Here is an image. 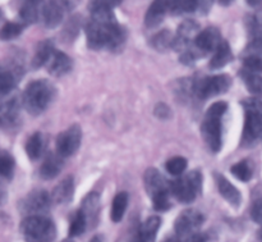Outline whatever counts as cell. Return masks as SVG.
I'll return each mask as SVG.
<instances>
[{
    "mask_svg": "<svg viewBox=\"0 0 262 242\" xmlns=\"http://www.w3.org/2000/svg\"><path fill=\"white\" fill-rule=\"evenodd\" d=\"M74 192V185H73V178L72 177H67L64 178L58 186L54 189L51 196V201H54L58 205H66L73 197Z\"/></svg>",
    "mask_w": 262,
    "mask_h": 242,
    "instance_id": "16",
    "label": "cell"
},
{
    "mask_svg": "<svg viewBox=\"0 0 262 242\" xmlns=\"http://www.w3.org/2000/svg\"><path fill=\"white\" fill-rule=\"evenodd\" d=\"M58 2L60 3V4L63 5L66 9L71 10V9H73V8L77 7V4H78L79 0H58Z\"/></svg>",
    "mask_w": 262,
    "mask_h": 242,
    "instance_id": "44",
    "label": "cell"
},
{
    "mask_svg": "<svg viewBox=\"0 0 262 242\" xmlns=\"http://www.w3.org/2000/svg\"><path fill=\"white\" fill-rule=\"evenodd\" d=\"M82 140V130L78 125H73L61 132L56 138V150L60 156L73 155L78 150Z\"/></svg>",
    "mask_w": 262,
    "mask_h": 242,
    "instance_id": "8",
    "label": "cell"
},
{
    "mask_svg": "<svg viewBox=\"0 0 262 242\" xmlns=\"http://www.w3.org/2000/svg\"><path fill=\"white\" fill-rule=\"evenodd\" d=\"M174 44V36L169 32V30H164L155 35L152 38V45L156 50L159 51H165L169 48H173Z\"/></svg>",
    "mask_w": 262,
    "mask_h": 242,
    "instance_id": "31",
    "label": "cell"
},
{
    "mask_svg": "<svg viewBox=\"0 0 262 242\" xmlns=\"http://www.w3.org/2000/svg\"><path fill=\"white\" fill-rule=\"evenodd\" d=\"M43 149V141L42 136L40 133H33L30 138H28L27 144H26V151L30 159H37L40 158L41 153Z\"/></svg>",
    "mask_w": 262,
    "mask_h": 242,
    "instance_id": "28",
    "label": "cell"
},
{
    "mask_svg": "<svg viewBox=\"0 0 262 242\" xmlns=\"http://www.w3.org/2000/svg\"><path fill=\"white\" fill-rule=\"evenodd\" d=\"M89 48L100 50L107 48L110 50H119L125 41V31L115 23H100L91 19L86 27Z\"/></svg>",
    "mask_w": 262,
    "mask_h": 242,
    "instance_id": "1",
    "label": "cell"
},
{
    "mask_svg": "<svg viewBox=\"0 0 262 242\" xmlns=\"http://www.w3.org/2000/svg\"><path fill=\"white\" fill-rule=\"evenodd\" d=\"M164 242H182V241H179L178 238H176V237H170V238H166Z\"/></svg>",
    "mask_w": 262,
    "mask_h": 242,
    "instance_id": "47",
    "label": "cell"
},
{
    "mask_svg": "<svg viewBox=\"0 0 262 242\" xmlns=\"http://www.w3.org/2000/svg\"><path fill=\"white\" fill-rule=\"evenodd\" d=\"M222 36L217 28L209 27L204 31H200L199 35L194 38V53L200 51L201 54L210 53L216 50L217 46L222 43Z\"/></svg>",
    "mask_w": 262,
    "mask_h": 242,
    "instance_id": "12",
    "label": "cell"
},
{
    "mask_svg": "<svg viewBox=\"0 0 262 242\" xmlns=\"http://www.w3.org/2000/svg\"><path fill=\"white\" fill-rule=\"evenodd\" d=\"M262 135V117L255 113L246 112L245 128H243V141L251 144L258 136Z\"/></svg>",
    "mask_w": 262,
    "mask_h": 242,
    "instance_id": "14",
    "label": "cell"
},
{
    "mask_svg": "<svg viewBox=\"0 0 262 242\" xmlns=\"http://www.w3.org/2000/svg\"><path fill=\"white\" fill-rule=\"evenodd\" d=\"M247 28L252 41L262 40V12L255 13L248 18Z\"/></svg>",
    "mask_w": 262,
    "mask_h": 242,
    "instance_id": "30",
    "label": "cell"
},
{
    "mask_svg": "<svg viewBox=\"0 0 262 242\" xmlns=\"http://www.w3.org/2000/svg\"><path fill=\"white\" fill-rule=\"evenodd\" d=\"M216 184L222 196L224 197L229 204H232L233 207H238V205L241 204V201H242L241 192L238 191L237 187L233 186L225 177L216 174Z\"/></svg>",
    "mask_w": 262,
    "mask_h": 242,
    "instance_id": "18",
    "label": "cell"
},
{
    "mask_svg": "<svg viewBox=\"0 0 262 242\" xmlns=\"http://www.w3.org/2000/svg\"><path fill=\"white\" fill-rule=\"evenodd\" d=\"M204 220V215L200 212H197V210H184V212H182L181 214H179V217L177 218L176 220V225H174L177 236L181 238H186L188 237V236L193 235V233H196L197 230L201 227Z\"/></svg>",
    "mask_w": 262,
    "mask_h": 242,
    "instance_id": "7",
    "label": "cell"
},
{
    "mask_svg": "<svg viewBox=\"0 0 262 242\" xmlns=\"http://www.w3.org/2000/svg\"><path fill=\"white\" fill-rule=\"evenodd\" d=\"M233 59L232 50H230V46L227 41L223 40L220 43V45L217 46L216 50H215L214 56L210 60V68L211 69H220L223 67L227 66L230 60Z\"/></svg>",
    "mask_w": 262,
    "mask_h": 242,
    "instance_id": "22",
    "label": "cell"
},
{
    "mask_svg": "<svg viewBox=\"0 0 262 242\" xmlns=\"http://www.w3.org/2000/svg\"><path fill=\"white\" fill-rule=\"evenodd\" d=\"M243 81H245L246 86H247L248 91L252 92L255 95L262 94V77L258 73H253V72L245 71L242 73Z\"/></svg>",
    "mask_w": 262,
    "mask_h": 242,
    "instance_id": "29",
    "label": "cell"
},
{
    "mask_svg": "<svg viewBox=\"0 0 262 242\" xmlns=\"http://www.w3.org/2000/svg\"><path fill=\"white\" fill-rule=\"evenodd\" d=\"M61 171V160L60 155L56 156L55 154H49L43 160L42 166L40 168V174L42 178L51 179L59 174Z\"/></svg>",
    "mask_w": 262,
    "mask_h": 242,
    "instance_id": "23",
    "label": "cell"
},
{
    "mask_svg": "<svg viewBox=\"0 0 262 242\" xmlns=\"http://www.w3.org/2000/svg\"><path fill=\"white\" fill-rule=\"evenodd\" d=\"M200 8V0H169V12L173 14L197 12Z\"/></svg>",
    "mask_w": 262,
    "mask_h": 242,
    "instance_id": "26",
    "label": "cell"
},
{
    "mask_svg": "<svg viewBox=\"0 0 262 242\" xmlns=\"http://www.w3.org/2000/svg\"><path fill=\"white\" fill-rule=\"evenodd\" d=\"M260 240H261V242H262V232L260 233Z\"/></svg>",
    "mask_w": 262,
    "mask_h": 242,
    "instance_id": "50",
    "label": "cell"
},
{
    "mask_svg": "<svg viewBox=\"0 0 262 242\" xmlns=\"http://www.w3.org/2000/svg\"><path fill=\"white\" fill-rule=\"evenodd\" d=\"M251 215H252V219L255 220L256 223L262 225V199L257 200V201L253 204Z\"/></svg>",
    "mask_w": 262,
    "mask_h": 242,
    "instance_id": "41",
    "label": "cell"
},
{
    "mask_svg": "<svg viewBox=\"0 0 262 242\" xmlns=\"http://www.w3.org/2000/svg\"><path fill=\"white\" fill-rule=\"evenodd\" d=\"M166 12H169V0H154L152 4L148 8L145 17V23L147 27H155L165 17Z\"/></svg>",
    "mask_w": 262,
    "mask_h": 242,
    "instance_id": "15",
    "label": "cell"
},
{
    "mask_svg": "<svg viewBox=\"0 0 262 242\" xmlns=\"http://www.w3.org/2000/svg\"><path fill=\"white\" fill-rule=\"evenodd\" d=\"M87 227V219L84 217L83 213L81 210L74 214L73 219H72L71 226H69V237H76V236L82 235L86 231Z\"/></svg>",
    "mask_w": 262,
    "mask_h": 242,
    "instance_id": "32",
    "label": "cell"
},
{
    "mask_svg": "<svg viewBox=\"0 0 262 242\" xmlns=\"http://www.w3.org/2000/svg\"><path fill=\"white\" fill-rule=\"evenodd\" d=\"M246 67V71L253 72V73H260L262 72V58L258 55H248L243 60Z\"/></svg>",
    "mask_w": 262,
    "mask_h": 242,
    "instance_id": "38",
    "label": "cell"
},
{
    "mask_svg": "<svg viewBox=\"0 0 262 242\" xmlns=\"http://www.w3.org/2000/svg\"><path fill=\"white\" fill-rule=\"evenodd\" d=\"M217 2H219L222 5H229L233 0H217Z\"/></svg>",
    "mask_w": 262,
    "mask_h": 242,
    "instance_id": "46",
    "label": "cell"
},
{
    "mask_svg": "<svg viewBox=\"0 0 262 242\" xmlns=\"http://www.w3.org/2000/svg\"><path fill=\"white\" fill-rule=\"evenodd\" d=\"M202 178L199 172H191L170 184V192L181 203L189 204L201 191Z\"/></svg>",
    "mask_w": 262,
    "mask_h": 242,
    "instance_id": "5",
    "label": "cell"
},
{
    "mask_svg": "<svg viewBox=\"0 0 262 242\" xmlns=\"http://www.w3.org/2000/svg\"><path fill=\"white\" fill-rule=\"evenodd\" d=\"M20 232L26 242H54L56 237L55 225L46 215L26 217L20 223Z\"/></svg>",
    "mask_w": 262,
    "mask_h": 242,
    "instance_id": "3",
    "label": "cell"
},
{
    "mask_svg": "<svg viewBox=\"0 0 262 242\" xmlns=\"http://www.w3.org/2000/svg\"><path fill=\"white\" fill-rule=\"evenodd\" d=\"M22 30L23 25H20V23L8 22L0 30V38L2 40H12V38H15L17 36H19Z\"/></svg>",
    "mask_w": 262,
    "mask_h": 242,
    "instance_id": "35",
    "label": "cell"
},
{
    "mask_svg": "<svg viewBox=\"0 0 262 242\" xmlns=\"http://www.w3.org/2000/svg\"><path fill=\"white\" fill-rule=\"evenodd\" d=\"M228 104L225 102H217L215 104H212L211 107L209 108L206 114H211V115H216V117H223L224 113L227 112Z\"/></svg>",
    "mask_w": 262,
    "mask_h": 242,
    "instance_id": "40",
    "label": "cell"
},
{
    "mask_svg": "<svg viewBox=\"0 0 262 242\" xmlns=\"http://www.w3.org/2000/svg\"><path fill=\"white\" fill-rule=\"evenodd\" d=\"M14 171V159L7 151H0V176L10 178Z\"/></svg>",
    "mask_w": 262,
    "mask_h": 242,
    "instance_id": "34",
    "label": "cell"
},
{
    "mask_svg": "<svg viewBox=\"0 0 262 242\" xmlns=\"http://www.w3.org/2000/svg\"><path fill=\"white\" fill-rule=\"evenodd\" d=\"M128 207V194L127 192H119L117 196L113 200V207H112V218L113 222L118 223L123 219L124 213Z\"/></svg>",
    "mask_w": 262,
    "mask_h": 242,
    "instance_id": "27",
    "label": "cell"
},
{
    "mask_svg": "<svg viewBox=\"0 0 262 242\" xmlns=\"http://www.w3.org/2000/svg\"><path fill=\"white\" fill-rule=\"evenodd\" d=\"M67 242H72V241H67Z\"/></svg>",
    "mask_w": 262,
    "mask_h": 242,
    "instance_id": "52",
    "label": "cell"
},
{
    "mask_svg": "<svg viewBox=\"0 0 262 242\" xmlns=\"http://www.w3.org/2000/svg\"><path fill=\"white\" fill-rule=\"evenodd\" d=\"M99 209H100V196L97 194H89L83 199L82 203L81 212L83 213L84 217L87 219V225L91 223L95 225L97 220V215H99Z\"/></svg>",
    "mask_w": 262,
    "mask_h": 242,
    "instance_id": "19",
    "label": "cell"
},
{
    "mask_svg": "<svg viewBox=\"0 0 262 242\" xmlns=\"http://www.w3.org/2000/svg\"><path fill=\"white\" fill-rule=\"evenodd\" d=\"M145 186L156 210L164 212L169 209V196L171 195L170 184L161 176L160 172L154 168L147 169L145 173Z\"/></svg>",
    "mask_w": 262,
    "mask_h": 242,
    "instance_id": "4",
    "label": "cell"
},
{
    "mask_svg": "<svg viewBox=\"0 0 262 242\" xmlns=\"http://www.w3.org/2000/svg\"><path fill=\"white\" fill-rule=\"evenodd\" d=\"M247 3L252 7H257V5L262 4V0H247Z\"/></svg>",
    "mask_w": 262,
    "mask_h": 242,
    "instance_id": "45",
    "label": "cell"
},
{
    "mask_svg": "<svg viewBox=\"0 0 262 242\" xmlns=\"http://www.w3.org/2000/svg\"><path fill=\"white\" fill-rule=\"evenodd\" d=\"M207 241V236L204 235V233H193V235L188 236V237L183 238L182 242H206Z\"/></svg>",
    "mask_w": 262,
    "mask_h": 242,
    "instance_id": "43",
    "label": "cell"
},
{
    "mask_svg": "<svg viewBox=\"0 0 262 242\" xmlns=\"http://www.w3.org/2000/svg\"><path fill=\"white\" fill-rule=\"evenodd\" d=\"M187 168V160L182 156H176L166 163V171L173 176H181Z\"/></svg>",
    "mask_w": 262,
    "mask_h": 242,
    "instance_id": "37",
    "label": "cell"
},
{
    "mask_svg": "<svg viewBox=\"0 0 262 242\" xmlns=\"http://www.w3.org/2000/svg\"><path fill=\"white\" fill-rule=\"evenodd\" d=\"M51 196L46 191L37 190L28 194L25 199L20 201L19 210L26 217L32 215H46L50 210Z\"/></svg>",
    "mask_w": 262,
    "mask_h": 242,
    "instance_id": "6",
    "label": "cell"
},
{
    "mask_svg": "<svg viewBox=\"0 0 262 242\" xmlns=\"http://www.w3.org/2000/svg\"><path fill=\"white\" fill-rule=\"evenodd\" d=\"M90 242H101V240H100L99 237H94V238H91V240H90Z\"/></svg>",
    "mask_w": 262,
    "mask_h": 242,
    "instance_id": "49",
    "label": "cell"
},
{
    "mask_svg": "<svg viewBox=\"0 0 262 242\" xmlns=\"http://www.w3.org/2000/svg\"><path fill=\"white\" fill-rule=\"evenodd\" d=\"M64 9L66 8L58 0H49L48 3H45L42 7V12H41V17H42L46 27L54 28L60 25L64 17Z\"/></svg>",
    "mask_w": 262,
    "mask_h": 242,
    "instance_id": "13",
    "label": "cell"
},
{
    "mask_svg": "<svg viewBox=\"0 0 262 242\" xmlns=\"http://www.w3.org/2000/svg\"><path fill=\"white\" fill-rule=\"evenodd\" d=\"M132 242H146V241H143V240H142V237H141V236H140V235H138V236H137V237H136V238H135V240H133Z\"/></svg>",
    "mask_w": 262,
    "mask_h": 242,
    "instance_id": "48",
    "label": "cell"
},
{
    "mask_svg": "<svg viewBox=\"0 0 262 242\" xmlns=\"http://www.w3.org/2000/svg\"><path fill=\"white\" fill-rule=\"evenodd\" d=\"M54 94H55V89L50 82L45 79L33 81L26 87L25 94H23V104L30 113L40 114L49 107Z\"/></svg>",
    "mask_w": 262,
    "mask_h": 242,
    "instance_id": "2",
    "label": "cell"
},
{
    "mask_svg": "<svg viewBox=\"0 0 262 242\" xmlns=\"http://www.w3.org/2000/svg\"><path fill=\"white\" fill-rule=\"evenodd\" d=\"M200 33V27L194 21L187 19L179 26L177 36L174 37L173 48L178 51H188L189 45L194 43V38Z\"/></svg>",
    "mask_w": 262,
    "mask_h": 242,
    "instance_id": "11",
    "label": "cell"
},
{
    "mask_svg": "<svg viewBox=\"0 0 262 242\" xmlns=\"http://www.w3.org/2000/svg\"><path fill=\"white\" fill-rule=\"evenodd\" d=\"M161 220L159 217L147 218V219L143 222V225L141 226L140 230V236L142 237V240L146 242H155L156 235H158Z\"/></svg>",
    "mask_w": 262,
    "mask_h": 242,
    "instance_id": "25",
    "label": "cell"
},
{
    "mask_svg": "<svg viewBox=\"0 0 262 242\" xmlns=\"http://www.w3.org/2000/svg\"><path fill=\"white\" fill-rule=\"evenodd\" d=\"M230 172L233 173V176L237 177L239 181L243 182L250 181L251 177H252V168H251V166L248 164V162L246 160L234 164V166L230 168Z\"/></svg>",
    "mask_w": 262,
    "mask_h": 242,
    "instance_id": "33",
    "label": "cell"
},
{
    "mask_svg": "<svg viewBox=\"0 0 262 242\" xmlns=\"http://www.w3.org/2000/svg\"><path fill=\"white\" fill-rule=\"evenodd\" d=\"M122 0H91L90 2V8L94 7H107V8H114L118 5Z\"/></svg>",
    "mask_w": 262,
    "mask_h": 242,
    "instance_id": "42",
    "label": "cell"
},
{
    "mask_svg": "<svg viewBox=\"0 0 262 242\" xmlns=\"http://www.w3.org/2000/svg\"><path fill=\"white\" fill-rule=\"evenodd\" d=\"M243 107H245L246 112L255 113L262 117V102L260 99H256V97H251V99H246L243 102Z\"/></svg>",
    "mask_w": 262,
    "mask_h": 242,
    "instance_id": "39",
    "label": "cell"
},
{
    "mask_svg": "<svg viewBox=\"0 0 262 242\" xmlns=\"http://www.w3.org/2000/svg\"><path fill=\"white\" fill-rule=\"evenodd\" d=\"M15 86V78L12 72L0 69V96L7 95Z\"/></svg>",
    "mask_w": 262,
    "mask_h": 242,
    "instance_id": "36",
    "label": "cell"
},
{
    "mask_svg": "<svg viewBox=\"0 0 262 242\" xmlns=\"http://www.w3.org/2000/svg\"><path fill=\"white\" fill-rule=\"evenodd\" d=\"M54 51H55V49H54V45L50 41H43V43H41L38 45L37 50H36L35 56H33L32 66L35 68H40V67L48 64V62L53 56Z\"/></svg>",
    "mask_w": 262,
    "mask_h": 242,
    "instance_id": "24",
    "label": "cell"
},
{
    "mask_svg": "<svg viewBox=\"0 0 262 242\" xmlns=\"http://www.w3.org/2000/svg\"><path fill=\"white\" fill-rule=\"evenodd\" d=\"M0 19H2V10H0Z\"/></svg>",
    "mask_w": 262,
    "mask_h": 242,
    "instance_id": "51",
    "label": "cell"
},
{
    "mask_svg": "<svg viewBox=\"0 0 262 242\" xmlns=\"http://www.w3.org/2000/svg\"><path fill=\"white\" fill-rule=\"evenodd\" d=\"M229 86L230 79L225 74L206 77L197 85L196 94L199 95L200 99H209V97L228 91Z\"/></svg>",
    "mask_w": 262,
    "mask_h": 242,
    "instance_id": "9",
    "label": "cell"
},
{
    "mask_svg": "<svg viewBox=\"0 0 262 242\" xmlns=\"http://www.w3.org/2000/svg\"><path fill=\"white\" fill-rule=\"evenodd\" d=\"M19 107L15 100L0 103V127H9L17 120Z\"/></svg>",
    "mask_w": 262,
    "mask_h": 242,
    "instance_id": "20",
    "label": "cell"
},
{
    "mask_svg": "<svg viewBox=\"0 0 262 242\" xmlns=\"http://www.w3.org/2000/svg\"><path fill=\"white\" fill-rule=\"evenodd\" d=\"M42 0H25L20 7V18L26 23H33L42 12Z\"/></svg>",
    "mask_w": 262,
    "mask_h": 242,
    "instance_id": "21",
    "label": "cell"
},
{
    "mask_svg": "<svg viewBox=\"0 0 262 242\" xmlns=\"http://www.w3.org/2000/svg\"><path fill=\"white\" fill-rule=\"evenodd\" d=\"M48 68L50 71V73L54 74V76H64V74L71 71L72 59L67 54L55 50L53 56L50 58V60L48 62Z\"/></svg>",
    "mask_w": 262,
    "mask_h": 242,
    "instance_id": "17",
    "label": "cell"
},
{
    "mask_svg": "<svg viewBox=\"0 0 262 242\" xmlns=\"http://www.w3.org/2000/svg\"><path fill=\"white\" fill-rule=\"evenodd\" d=\"M202 137L214 153L222 148V117L206 114L202 123Z\"/></svg>",
    "mask_w": 262,
    "mask_h": 242,
    "instance_id": "10",
    "label": "cell"
}]
</instances>
